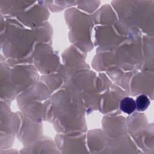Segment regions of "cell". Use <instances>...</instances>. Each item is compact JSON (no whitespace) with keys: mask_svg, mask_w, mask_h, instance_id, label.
<instances>
[{"mask_svg":"<svg viewBox=\"0 0 154 154\" xmlns=\"http://www.w3.org/2000/svg\"><path fill=\"white\" fill-rule=\"evenodd\" d=\"M120 108L123 112L131 114L136 109L135 101L132 98L125 97L122 100L120 103Z\"/></svg>","mask_w":154,"mask_h":154,"instance_id":"cell-1","label":"cell"},{"mask_svg":"<svg viewBox=\"0 0 154 154\" xmlns=\"http://www.w3.org/2000/svg\"><path fill=\"white\" fill-rule=\"evenodd\" d=\"M135 104L136 108L138 111H143L148 108L150 104V100L146 95L141 94L137 97L135 100Z\"/></svg>","mask_w":154,"mask_h":154,"instance_id":"cell-2","label":"cell"}]
</instances>
